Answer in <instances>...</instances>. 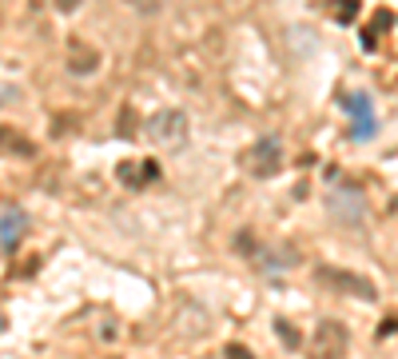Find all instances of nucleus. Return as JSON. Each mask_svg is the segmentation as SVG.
Returning a JSON list of instances; mask_svg holds the SVG:
<instances>
[{
	"mask_svg": "<svg viewBox=\"0 0 398 359\" xmlns=\"http://www.w3.org/2000/svg\"><path fill=\"white\" fill-rule=\"evenodd\" d=\"M350 351V331L338 319H323L307 340V359H347Z\"/></svg>",
	"mask_w": 398,
	"mask_h": 359,
	"instance_id": "f257e3e1",
	"label": "nucleus"
},
{
	"mask_svg": "<svg viewBox=\"0 0 398 359\" xmlns=\"http://www.w3.org/2000/svg\"><path fill=\"white\" fill-rule=\"evenodd\" d=\"M315 276L334 288V292H347V295H359V299H374V283L366 276H354V272H343V268H327V263H318Z\"/></svg>",
	"mask_w": 398,
	"mask_h": 359,
	"instance_id": "f03ea898",
	"label": "nucleus"
},
{
	"mask_svg": "<svg viewBox=\"0 0 398 359\" xmlns=\"http://www.w3.org/2000/svg\"><path fill=\"white\" fill-rule=\"evenodd\" d=\"M147 132H152V140L163 148H183V140H188V116L183 112H159V116H152Z\"/></svg>",
	"mask_w": 398,
	"mask_h": 359,
	"instance_id": "7ed1b4c3",
	"label": "nucleus"
},
{
	"mask_svg": "<svg viewBox=\"0 0 398 359\" xmlns=\"http://www.w3.org/2000/svg\"><path fill=\"white\" fill-rule=\"evenodd\" d=\"M279 164H283V152L275 140H259L255 148H247V156H243V168L251 172L255 180H267L279 172Z\"/></svg>",
	"mask_w": 398,
	"mask_h": 359,
	"instance_id": "20e7f679",
	"label": "nucleus"
},
{
	"mask_svg": "<svg viewBox=\"0 0 398 359\" xmlns=\"http://www.w3.org/2000/svg\"><path fill=\"white\" fill-rule=\"evenodd\" d=\"M347 112H350V132H354V140L374 136V108H370V100H366L363 92H350L347 96Z\"/></svg>",
	"mask_w": 398,
	"mask_h": 359,
	"instance_id": "39448f33",
	"label": "nucleus"
},
{
	"mask_svg": "<svg viewBox=\"0 0 398 359\" xmlns=\"http://www.w3.org/2000/svg\"><path fill=\"white\" fill-rule=\"evenodd\" d=\"M363 212H366V204L359 192H350V188H334L331 192V216L338 224H359Z\"/></svg>",
	"mask_w": 398,
	"mask_h": 359,
	"instance_id": "423d86ee",
	"label": "nucleus"
},
{
	"mask_svg": "<svg viewBox=\"0 0 398 359\" xmlns=\"http://www.w3.org/2000/svg\"><path fill=\"white\" fill-rule=\"evenodd\" d=\"M116 172H120V180H124L127 188H147V184L159 180V164L156 160H124Z\"/></svg>",
	"mask_w": 398,
	"mask_h": 359,
	"instance_id": "0eeeda50",
	"label": "nucleus"
},
{
	"mask_svg": "<svg viewBox=\"0 0 398 359\" xmlns=\"http://www.w3.org/2000/svg\"><path fill=\"white\" fill-rule=\"evenodd\" d=\"M20 231H24V212H20L16 204H4V252H12L16 247Z\"/></svg>",
	"mask_w": 398,
	"mask_h": 359,
	"instance_id": "6e6552de",
	"label": "nucleus"
},
{
	"mask_svg": "<svg viewBox=\"0 0 398 359\" xmlns=\"http://www.w3.org/2000/svg\"><path fill=\"white\" fill-rule=\"evenodd\" d=\"M68 68H72V72H80V76H88V72H96V68H100V56H96L88 44H72V52H68Z\"/></svg>",
	"mask_w": 398,
	"mask_h": 359,
	"instance_id": "1a4fd4ad",
	"label": "nucleus"
},
{
	"mask_svg": "<svg viewBox=\"0 0 398 359\" xmlns=\"http://www.w3.org/2000/svg\"><path fill=\"white\" fill-rule=\"evenodd\" d=\"M386 28H390V12H379V17H374V33H370V36H363V44L370 49V44L379 40V33H386Z\"/></svg>",
	"mask_w": 398,
	"mask_h": 359,
	"instance_id": "9d476101",
	"label": "nucleus"
},
{
	"mask_svg": "<svg viewBox=\"0 0 398 359\" xmlns=\"http://www.w3.org/2000/svg\"><path fill=\"white\" fill-rule=\"evenodd\" d=\"M227 359H255L251 347H243V343H227V351H223Z\"/></svg>",
	"mask_w": 398,
	"mask_h": 359,
	"instance_id": "9b49d317",
	"label": "nucleus"
},
{
	"mask_svg": "<svg viewBox=\"0 0 398 359\" xmlns=\"http://www.w3.org/2000/svg\"><path fill=\"white\" fill-rule=\"evenodd\" d=\"M279 331H283V335H287V347H299V335H295V331H291V324H287V319H279Z\"/></svg>",
	"mask_w": 398,
	"mask_h": 359,
	"instance_id": "f8f14e48",
	"label": "nucleus"
},
{
	"mask_svg": "<svg viewBox=\"0 0 398 359\" xmlns=\"http://www.w3.org/2000/svg\"><path fill=\"white\" fill-rule=\"evenodd\" d=\"M124 4H136V8H152V4H159V0H124Z\"/></svg>",
	"mask_w": 398,
	"mask_h": 359,
	"instance_id": "ddd939ff",
	"label": "nucleus"
},
{
	"mask_svg": "<svg viewBox=\"0 0 398 359\" xmlns=\"http://www.w3.org/2000/svg\"><path fill=\"white\" fill-rule=\"evenodd\" d=\"M56 4H60V8H76V0H56Z\"/></svg>",
	"mask_w": 398,
	"mask_h": 359,
	"instance_id": "4468645a",
	"label": "nucleus"
}]
</instances>
